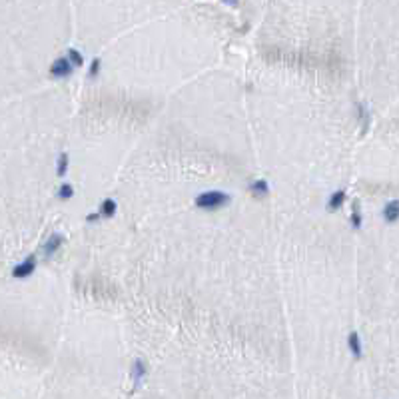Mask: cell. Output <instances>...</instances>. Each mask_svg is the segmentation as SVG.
<instances>
[{
	"mask_svg": "<svg viewBox=\"0 0 399 399\" xmlns=\"http://www.w3.org/2000/svg\"><path fill=\"white\" fill-rule=\"evenodd\" d=\"M383 220L387 224H395L399 220V199H391L383 208Z\"/></svg>",
	"mask_w": 399,
	"mask_h": 399,
	"instance_id": "5b68a950",
	"label": "cell"
},
{
	"mask_svg": "<svg viewBox=\"0 0 399 399\" xmlns=\"http://www.w3.org/2000/svg\"><path fill=\"white\" fill-rule=\"evenodd\" d=\"M74 68L76 66L70 62V58H68V56L66 58L62 56V58H58V60L52 62V66H50L48 72L52 78H68V76L74 72Z\"/></svg>",
	"mask_w": 399,
	"mask_h": 399,
	"instance_id": "7a4b0ae2",
	"label": "cell"
},
{
	"mask_svg": "<svg viewBox=\"0 0 399 399\" xmlns=\"http://www.w3.org/2000/svg\"><path fill=\"white\" fill-rule=\"evenodd\" d=\"M68 172V154L66 152H62L60 156H58V162H56V176L58 178H64Z\"/></svg>",
	"mask_w": 399,
	"mask_h": 399,
	"instance_id": "8fae6325",
	"label": "cell"
},
{
	"mask_svg": "<svg viewBox=\"0 0 399 399\" xmlns=\"http://www.w3.org/2000/svg\"><path fill=\"white\" fill-rule=\"evenodd\" d=\"M248 190H249V194L251 196H256V198H266L267 194H269V186H267L266 180H253V182L248 186Z\"/></svg>",
	"mask_w": 399,
	"mask_h": 399,
	"instance_id": "8992f818",
	"label": "cell"
},
{
	"mask_svg": "<svg viewBox=\"0 0 399 399\" xmlns=\"http://www.w3.org/2000/svg\"><path fill=\"white\" fill-rule=\"evenodd\" d=\"M349 224L357 230V228H361V212H359V204L355 202L353 204V212H351V216H349Z\"/></svg>",
	"mask_w": 399,
	"mask_h": 399,
	"instance_id": "7c38bea8",
	"label": "cell"
},
{
	"mask_svg": "<svg viewBox=\"0 0 399 399\" xmlns=\"http://www.w3.org/2000/svg\"><path fill=\"white\" fill-rule=\"evenodd\" d=\"M74 196V186L72 184H62L58 190V198L60 199H70Z\"/></svg>",
	"mask_w": 399,
	"mask_h": 399,
	"instance_id": "5bb4252c",
	"label": "cell"
},
{
	"mask_svg": "<svg viewBox=\"0 0 399 399\" xmlns=\"http://www.w3.org/2000/svg\"><path fill=\"white\" fill-rule=\"evenodd\" d=\"M34 269H36V256H28L22 264L14 266L12 276H14L16 280H22V278H28L30 274H34Z\"/></svg>",
	"mask_w": 399,
	"mask_h": 399,
	"instance_id": "3957f363",
	"label": "cell"
},
{
	"mask_svg": "<svg viewBox=\"0 0 399 399\" xmlns=\"http://www.w3.org/2000/svg\"><path fill=\"white\" fill-rule=\"evenodd\" d=\"M100 216H102L100 212H98V214H88V216H86V222H88V224H92V222H98Z\"/></svg>",
	"mask_w": 399,
	"mask_h": 399,
	"instance_id": "e0dca14e",
	"label": "cell"
},
{
	"mask_svg": "<svg viewBox=\"0 0 399 399\" xmlns=\"http://www.w3.org/2000/svg\"><path fill=\"white\" fill-rule=\"evenodd\" d=\"M357 110H359V118H361V122H364V132H367V128H369V116H367V110L364 108V104H357Z\"/></svg>",
	"mask_w": 399,
	"mask_h": 399,
	"instance_id": "2e32d148",
	"label": "cell"
},
{
	"mask_svg": "<svg viewBox=\"0 0 399 399\" xmlns=\"http://www.w3.org/2000/svg\"><path fill=\"white\" fill-rule=\"evenodd\" d=\"M68 58H70V62L74 64L76 68H80V66H84V56L78 52L76 48H70L68 50Z\"/></svg>",
	"mask_w": 399,
	"mask_h": 399,
	"instance_id": "4fadbf2b",
	"label": "cell"
},
{
	"mask_svg": "<svg viewBox=\"0 0 399 399\" xmlns=\"http://www.w3.org/2000/svg\"><path fill=\"white\" fill-rule=\"evenodd\" d=\"M222 2H226V4H230V6H235L240 0H222Z\"/></svg>",
	"mask_w": 399,
	"mask_h": 399,
	"instance_id": "ac0fdd59",
	"label": "cell"
},
{
	"mask_svg": "<svg viewBox=\"0 0 399 399\" xmlns=\"http://www.w3.org/2000/svg\"><path fill=\"white\" fill-rule=\"evenodd\" d=\"M100 64H102V60H100V58H94V60H92V64H90V72H88V76H90V78H96V76L100 74Z\"/></svg>",
	"mask_w": 399,
	"mask_h": 399,
	"instance_id": "9a60e30c",
	"label": "cell"
},
{
	"mask_svg": "<svg viewBox=\"0 0 399 399\" xmlns=\"http://www.w3.org/2000/svg\"><path fill=\"white\" fill-rule=\"evenodd\" d=\"M348 348H349V353H351L355 359L361 357V339H359V333L357 332H351L348 335Z\"/></svg>",
	"mask_w": 399,
	"mask_h": 399,
	"instance_id": "52a82bcc",
	"label": "cell"
},
{
	"mask_svg": "<svg viewBox=\"0 0 399 399\" xmlns=\"http://www.w3.org/2000/svg\"><path fill=\"white\" fill-rule=\"evenodd\" d=\"M132 377H134V385H136V387H138V385L142 383V379L146 377V364H144L142 359H136V361H134Z\"/></svg>",
	"mask_w": 399,
	"mask_h": 399,
	"instance_id": "9c48e42d",
	"label": "cell"
},
{
	"mask_svg": "<svg viewBox=\"0 0 399 399\" xmlns=\"http://www.w3.org/2000/svg\"><path fill=\"white\" fill-rule=\"evenodd\" d=\"M62 244H64V238H62L60 233H52L48 240H46V244H44V256H46V258H52L58 249L62 248Z\"/></svg>",
	"mask_w": 399,
	"mask_h": 399,
	"instance_id": "277c9868",
	"label": "cell"
},
{
	"mask_svg": "<svg viewBox=\"0 0 399 399\" xmlns=\"http://www.w3.org/2000/svg\"><path fill=\"white\" fill-rule=\"evenodd\" d=\"M194 204L199 210H216V208H222V206H228L230 196L226 192H220V190H208V192L198 194Z\"/></svg>",
	"mask_w": 399,
	"mask_h": 399,
	"instance_id": "6da1fadb",
	"label": "cell"
},
{
	"mask_svg": "<svg viewBox=\"0 0 399 399\" xmlns=\"http://www.w3.org/2000/svg\"><path fill=\"white\" fill-rule=\"evenodd\" d=\"M343 202H346V190H337V192H333L330 199H328V210L330 212H337L341 206H343Z\"/></svg>",
	"mask_w": 399,
	"mask_h": 399,
	"instance_id": "ba28073f",
	"label": "cell"
},
{
	"mask_svg": "<svg viewBox=\"0 0 399 399\" xmlns=\"http://www.w3.org/2000/svg\"><path fill=\"white\" fill-rule=\"evenodd\" d=\"M116 210H118V204H116V199H112V198H106L102 204H100V214L104 217H112L114 214H116Z\"/></svg>",
	"mask_w": 399,
	"mask_h": 399,
	"instance_id": "30bf717a",
	"label": "cell"
}]
</instances>
